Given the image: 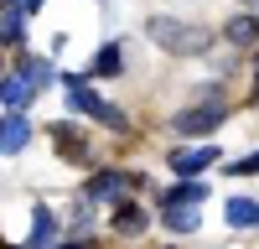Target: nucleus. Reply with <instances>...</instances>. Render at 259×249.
<instances>
[{
	"label": "nucleus",
	"instance_id": "nucleus-1",
	"mask_svg": "<svg viewBox=\"0 0 259 249\" xmlns=\"http://www.w3.org/2000/svg\"><path fill=\"white\" fill-rule=\"evenodd\" d=\"M145 31H150V42H156L161 52H177V57H197V52L212 47V31L187 26V21H166V16H156Z\"/></svg>",
	"mask_w": 259,
	"mask_h": 249
},
{
	"label": "nucleus",
	"instance_id": "nucleus-2",
	"mask_svg": "<svg viewBox=\"0 0 259 249\" xmlns=\"http://www.w3.org/2000/svg\"><path fill=\"white\" fill-rule=\"evenodd\" d=\"M68 83V104L78 114H89V119H99V124H109V130H124V109H114V104H104L94 89H83V78H62Z\"/></svg>",
	"mask_w": 259,
	"mask_h": 249
},
{
	"label": "nucleus",
	"instance_id": "nucleus-3",
	"mask_svg": "<svg viewBox=\"0 0 259 249\" xmlns=\"http://www.w3.org/2000/svg\"><path fill=\"white\" fill-rule=\"evenodd\" d=\"M218 124H223V104H197V109L171 114V130L177 135H212Z\"/></svg>",
	"mask_w": 259,
	"mask_h": 249
},
{
	"label": "nucleus",
	"instance_id": "nucleus-4",
	"mask_svg": "<svg viewBox=\"0 0 259 249\" xmlns=\"http://www.w3.org/2000/svg\"><path fill=\"white\" fill-rule=\"evenodd\" d=\"M135 182H140V177H130V172H99V177H94L89 187H83V202L94 208V202L114 197V192H124V187H135Z\"/></svg>",
	"mask_w": 259,
	"mask_h": 249
},
{
	"label": "nucleus",
	"instance_id": "nucleus-5",
	"mask_svg": "<svg viewBox=\"0 0 259 249\" xmlns=\"http://www.w3.org/2000/svg\"><path fill=\"white\" fill-rule=\"evenodd\" d=\"M218 161V145H197V151H171V172L177 177H197Z\"/></svg>",
	"mask_w": 259,
	"mask_h": 249
},
{
	"label": "nucleus",
	"instance_id": "nucleus-6",
	"mask_svg": "<svg viewBox=\"0 0 259 249\" xmlns=\"http://www.w3.org/2000/svg\"><path fill=\"white\" fill-rule=\"evenodd\" d=\"M31 78L26 73H6V78H0V104H6V109H26V104H31Z\"/></svg>",
	"mask_w": 259,
	"mask_h": 249
},
{
	"label": "nucleus",
	"instance_id": "nucleus-7",
	"mask_svg": "<svg viewBox=\"0 0 259 249\" xmlns=\"http://www.w3.org/2000/svg\"><path fill=\"white\" fill-rule=\"evenodd\" d=\"M26 140H31V124L21 119V109H11L6 119H0V151H6V156H16Z\"/></svg>",
	"mask_w": 259,
	"mask_h": 249
},
{
	"label": "nucleus",
	"instance_id": "nucleus-8",
	"mask_svg": "<svg viewBox=\"0 0 259 249\" xmlns=\"http://www.w3.org/2000/svg\"><path fill=\"white\" fill-rule=\"evenodd\" d=\"M223 36L233 42V47H254V42H259V16H254V11H249V16H233L228 26H223Z\"/></svg>",
	"mask_w": 259,
	"mask_h": 249
},
{
	"label": "nucleus",
	"instance_id": "nucleus-9",
	"mask_svg": "<svg viewBox=\"0 0 259 249\" xmlns=\"http://www.w3.org/2000/svg\"><path fill=\"white\" fill-rule=\"evenodd\" d=\"M161 223L171 228V234H192V228H197L202 218L192 213V202H166V213H161Z\"/></svg>",
	"mask_w": 259,
	"mask_h": 249
},
{
	"label": "nucleus",
	"instance_id": "nucleus-10",
	"mask_svg": "<svg viewBox=\"0 0 259 249\" xmlns=\"http://www.w3.org/2000/svg\"><path fill=\"white\" fill-rule=\"evenodd\" d=\"M223 218H228L233 228H259V202H254V197H233V202L223 208Z\"/></svg>",
	"mask_w": 259,
	"mask_h": 249
},
{
	"label": "nucleus",
	"instance_id": "nucleus-11",
	"mask_svg": "<svg viewBox=\"0 0 259 249\" xmlns=\"http://www.w3.org/2000/svg\"><path fill=\"white\" fill-rule=\"evenodd\" d=\"M21 6H0V47H21Z\"/></svg>",
	"mask_w": 259,
	"mask_h": 249
},
{
	"label": "nucleus",
	"instance_id": "nucleus-12",
	"mask_svg": "<svg viewBox=\"0 0 259 249\" xmlns=\"http://www.w3.org/2000/svg\"><path fill=\"white\" fill-rule=\"evenodd\" d=\"M52 234H57V218L47 213V208H36V213H31V244H26V249H47Z\"/></svg>",
	"mask_w": 259,
	"mask_h": 249
},
{
	"label": "nucleus",
	"instance_id": "nucleus-13",
	"mask_svg": "<svg viewBox=\"0 0 259 249\" xmlns=\"http://www.w3.org/2000/svg\"><path fill=\"white\" fill-rule=\"evenodd\" d=\"M21 73L31 78V89H41V83H52V78H57V68H52V62H41V57H31V62H21Z\"/></svg>",
	"mask_w": 259,
	"mask_h": 249
},
{
	"label": "nucleus",
	"instance_id": "nucleus-14",
	"mask_svg": "<svg viewBox=\"0 0 259 249\" xmlns=\"http://www.w3.org/2000/svg\"><path fill=\"white\" fill-rule=\"evenodd\" d=\"M57 145H62V156H73V161H83V156H89V145H83V140L68 130V124H57Z\"/></svg>",
	"mask_w": 259,
	"mask_h": 249
},
{
	"label": "nucleus",
	"instance_id": "nucleus-15",
	"mask_svg": "<svg viewBox=\"0 0 259 249\" xmlns=\"http://www.w3.org/2000/svg\"><path fill=\"white\" fill-rule=\"evenodd\" d=\"M202 197H207L202 182H182V187H171V192H166V202H202Z\"/></svg>",
	"mask_w": 259,
	"mask_h": 249
},
{
	"label": "nucleus",
	"instance_id": "nucleus-16",
	"mask_svg": "<svg viewBox=\"0 0 259 249\" xmlns=\"http://www.w3.org/2000/svg\"><path fill=\"white\" fill-rule=\"evenodd\" d=\"M114 228H119V234H140V228H145V213H140V208H119V218H114Z\"/></svg>",
	"mask_w": 259,
	"mask_h": 249
},
{
	"label": "nucleus",
	"instance_id": "nucleus-17",
	"mask_svg": "<svg viewBox=\"0 0 259 249\" xmlns=\"http://www.w3.org/2000/svg\"><path fill=\"white\" fill-rule=\"evenodd\" d=\"M94 73H99V78H114V73H119V47H114V42H109V47L99 52V62H94Z\"/></svg>",
	"mask_w": 259,
	"mask_h": 249
},
{
	"label": "nucleus",
	"instance_id": "nucleus-18",
	"mask_svg": "<svg viewBox=\"0 0 259 249\" xmlns=\"http://www.w3.org/2000/svg\"><path fill=\"white\" fill-rule=\"evenodd\" d=\"M228 172H233V177H259V151H254V156H239Z\"/></svg>",
	"mask_w": 259,
	"mask_h": 249
},
{
	"label": "nucleus",
	"instance_id": "nucleus-19",
	"mask_svg": "<svg viewBox=\"0 0 259 249\" xmlns=\"http://www.w3.org/2000/svg\"><path fill=\"white\" fill-rule=\"evenodd\" d=\"M249 99L259 104V68H254V83H249Z\"/></svg>",
	"mask_w": 259,
	"mask_h": 249
},
{
	"label": "nucleus",
	"instance_id": "nucleus-20",
	"mask_svg": "<svg viewBox=\"0 0 259 249\" xmlns=\"http://www.w3.org/2000/svg\"><path fill=\"white\" fill-rule=\"evenodd\" d=\"M21 11H41V0H21Z\"/></svg>",
	"mask_w": 259,
	"mask_h": 249
},
{
	"label": "nucleus",
	"instance_id": "nucleus-21",
	"mask_svg": "<svg viewBox=\"0 0 259 249\" xmlns=\"http://www.w3.org/2000/svg\"><path fill=\"white\" fill-rule=\"evenodd\" d=\"M62 249H94V244H83V239H78V244H62Z\"/></svg>",
	"mask_w": 259,
	"mask_h": 249
},
{
	"label": "nucleus",
	"instance_id": "nucleus-22",
	"mask_svg": "<svg viewBox=\"0 0 259 249\" xmlns=\"http://www.w3.org/2000/svg\"><path fill=\"white\" fill-rule=\"evenodd\" d=\"M0 6H21V0H0Z\"/></svg>",
	"mask_w": 259,
	"mask_h": 249
},
{
	"label": "nucleus",
	"instance_id": "nucleus-23",
	"mask_svg": "<svg viewBox=\"0 0 259 249\" xmlns=\"http://www.w3.org/2000/svg\"><path fill=\"white\" fill-rule=\"evenodd\" d=\"M249 11H259V0H249Z\"/></svg>",
	"mask_w": 259,
	"mask_h": 249
},
{
	"label": "nucleus",
	"instance_id": "nucleus-24",
	"mask_svg": "<svg viewBox=\"0 0 259 249\" xmlns=\"http://www.w3.org/2000/svg\"><path fill=\"white\" fill-rule=\"evenodd\" d=\"M0 249H11V244H0Z\"/></svg>",
	"mask_w": 259,
	"mask_h": 249
}]
</instances>
